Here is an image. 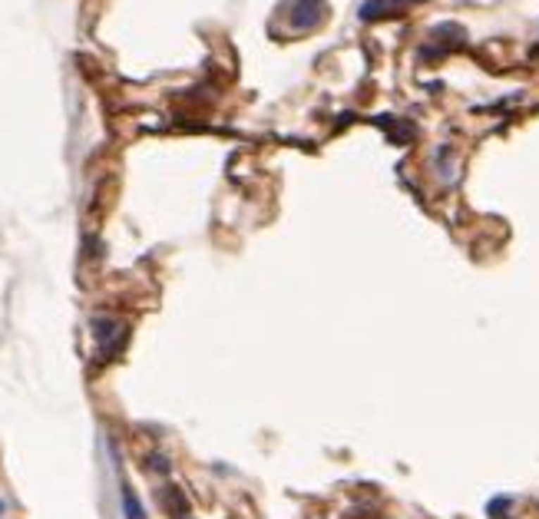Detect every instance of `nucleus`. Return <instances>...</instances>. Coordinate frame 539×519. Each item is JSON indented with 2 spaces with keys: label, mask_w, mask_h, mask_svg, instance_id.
Here are the masks:
<instances>
[{
  "label": "nucleus",
  "mask_w": 539,
  "mask_h": 519,
  "mask_svg": "<svg viewBox=\"0 0 539 519\" xmlns=\"http://www.w3.org/2000/svg\"><path fill=\"white\" fill-rule=\"evenodd\" d=\"M288 27L292 33H311L328 20V4L324 0H288Z\"/></svg>",
  "instance_id": "1"
},
{
  "label": "nucleus",
  "mask_w": 539,
  "mask_h": 519,
  "mask_svg": "<svg viewBox=\"0 0 539 519\" xmlns=\"http://www.w3.org/2000/svg\"><path fill=\"white\" fill-rule=\"evenodd\" d=\"M414 4H423V0H367L361 7V20H380V17H394V13L407 11Z\"/></svg>",
  "instance_id": "2"
},
{
  "label": "nucleus",
  "mask_w": 539,
  "mask_h": 519,
  "mask_svg": "<svg viewBox=\"0 0 539 519\" xmlns=\"http://www.w3.org/2000/svg\"><path fill=\"white\" fill-rule=\"evenodd\" d=\"M486 513H490L493 519L509 516V513H513V496H493L490 499V506H486Z\"/></svg>",
  "instance_id": "3"
},
{
  "label": "nucleus",
  "mask_w": 539,
  "mask_h": 519,
  "mask_svg": "<svg viewBox=\"0 0 539 519\" xmlns=\"http://www.w3.org/2000/svg\"><path fill=\"white\" fill-rule=\"evenodd\" d=\"M123 493H126V519H146L140 503H136V496H130V489H123Z\"/></svg>",
  "instance_id": "4"
},
{
  "label": "nucleus",
  "mask_w": 539,
  "mask_h": 519,
  "mask_svg": "<svg viewBox=\"0 0 539 519\" xmlns=\"http://www.w3.org/2000/svg\"><path fill=\"white\" fill-rule=\"evenodd\" d=\"M149 466H152V470H162V473H169V460H166V456H152Z\"/></svg>",
  "instance_id": "5"
},
{
  "label": "nucleus",
  "mask_w": 539,
  "mask_h": 519,
  "mask_svg": "<svg viewBox=\"0 0 539 519\" xmlns=\"http://www.w3.org/2000/svg\"><path fill=\"white\" fill-rule=\"evenodd\" d=\"M4 513H7V503H4V499H0V516H4Z\"/></svg>",
  "instance_id": "6"
}]
</instances>
